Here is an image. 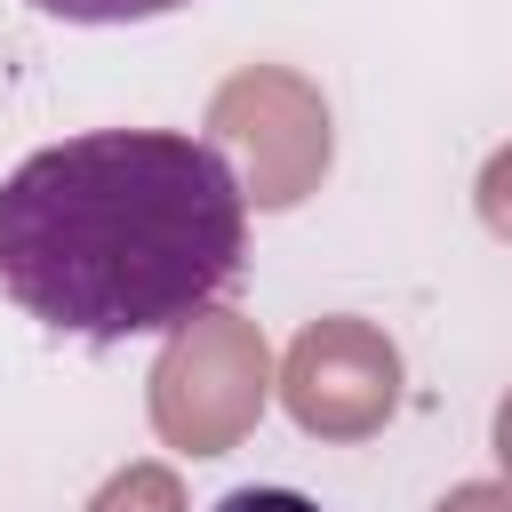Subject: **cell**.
<instances>
[{"label": "cell", "instance_id": "6da1fadb", "mask_svg": "<svg viewBox=\"0 0 512 512\" xmlns=\"http://www.w3.org/2000/svg\"><path fill=\"white\" fill-rule=\"evenodd\" d=\"M240 256L248 200L184 128H88L0 184V296L56 336H168L240 280Z\"/></svg>", "mask_w": 512, "mask_h": 512}, {"label": "cell", "instance_id": "7a4b0ae2", "mask_svg": "<svg viewBox=\"0 0 512 512\" xmlns=\"http://www.w3.org/2000/svg\"><path fill=\"white\" fill-rule=\"evenodd\" d=\"M272 392H280V368H272L264 328L248 312H224V304L176 320L152 376H144L152 432L176 456H232L264 424Z\"/></svg>", "mask_w": 512, "mask_h": 512}, {"label": "cell", "instance_id": "3957f363", "mask_svg": "<svg viewBox=\"0 0 512 512\" xmlns=\"http://www.w3.org/2000/svg\"><path fill=\"white\" fill-rule=\"evenodd\" d=\"M208 144L224 152L248 208H296V200L320 192V176L336 160V120H328V96L304 72L240 64L208 96Z\"/></svg>", "mask_w": 512, "mask_h": 512}, {"label": "cell", "instance_id": "277c9868", "mask_svg": "<svg viewBox=\"0 0 512 512\" xmlns=\"http://www.w3.org/2000/svg\"><path fill=\"white\" fill-rule=\"evenodd\" d=\"M400 344L360 312H320L280 352V408L304 440H376L400 416Z\"/></svg>", "mask_w": 512, "mask_h": 512}, {"label": "cell", "instance_id": "5b68a950", "mask_svg": "<svg viewBox=\"0 0 512 512\" xmlns=\"http://www.w3.org/2000/svg\"><path fill=\"white\" fill-rule=\"evenodd\" d=\"M88 512H184V480H176L160 456H144V464H120V472L88 496Z\"/></svg>", "mask_w": 512, "mask_h": 512}, {"label": "cell", "instance_id": "8992f818", "mask_svg": "<svg viewBox=\"0 0 512 512\" xmlns=\"http://www.w3.org/2000/svg\"><path fill=\"white\" fill-rule=\"evenodd\" d=\"M40 16H64V24H152V16H176L192 0H32Z\"/></svg>", "mask_w": 512, "mask_h": 512}, {"label": "cell", "instance_id": "52a82bcc", "mask_svg": "<svg viewBox=\"0 0 512 512\" xmlns=\"http://www.w3.org/2000/svg\"><path fill=\"white\" fill-rule=\"evenodd\" d=\"M472 208H480V224L512 248V144H496L488 160H480V184H472Z\"/></svg>", "mask_w": 512, "mask_h": 512}, {"label": "cell", "instance_id": "ba28073f", "mask_svg": "<svg viewBox=\"0 0 512 512\" xmlns=\"http://www.w3.org/2000/svg\"><path fill=\"white\" fill-rule=\"evenodd\" d=\"M216 512H320L304 488H232V496H216Z\"/></svg>", "mask_w": 512, "mask_h": 512}, {"label": "cell", "instance_id": "9c48e42d", "mask_svg": "<svg viewBox=\"0 0 512 512\" xmlns=\"http://www.w3.org/2000/svg\"><path fill=\"white\" fill-rule=\"evenodd\" d=\"M432 512H512V480H456Z\"/></svg>", "mask_w": 512, "mask_h": 512}, {"label": "cell", "instance_id": "30bf717a", "mask_svg": "<svg viewBox=\"0 0 512 512\" xmlns=\"http://www.w3.org/2000/svg\"><path fill=\"white\" fill-rule=\"evenodd\" d=\"M488 448H496V464H504V480H512V392L496 400V424H488Z\"/></svg>", "mask_w": 512, "mask_h": 512}]
</instances>
